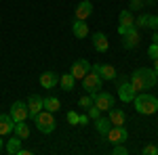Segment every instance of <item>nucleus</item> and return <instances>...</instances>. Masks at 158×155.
<instances>
[{
  "label": "nucleus",
  "instance_id": "obj_1",
  "mask_svg": "<svg viewBox=\"0 0 158 155\" xmlns=\"http://www.w3.org/2000/svg\"><path fill=\"white\" fill-rule=\"evenodd\" d=\"M156 82H158V76L154 69L141 67V69L131 73V84H133L135 90H150V88L156 86Z\"/></svg>",
  "mask_w": 158,
  "mask_h": 155
},
{
  "label": "nucleus",
  "instance_id": "obj_2",
  "mask_svg": "<svg viewBox=\"0 0 158 155\" xmlns=\"http://www.w3.org/2000/svg\"><path fill=\"white\" fill-rule=\"evenodd\" d=\"M135 109H137V113H141V115H152V113H156L158 111V99L156 96H152L150 92H141V95H135Z\"/></svg>",
  "mask_w": 158,
  "mask_h": 155
},
{
  "label": "nucleus",
  "instance_id": "obj_3",
  "mask_svg": "<svg viewBox=\"0 0 158 155\" xmlns=\"http://www.w3.org/2000/svg\"><path fill=\"white\" fill-rule=\"evenodd\" d=\"M34 124H36V128L42 132V134H51V132L55 130V126H57V122H55V118H53V113L47 111V109L34 115Z\"/></svg>",
  "mask_w": 158,
  "mask_h": 155
},
{
  "label": "nucleus",
  "instance_id": "obj_4",
  "mask_svg": "<svg viewBox=\"0 0 158 155\" xmlns=\"http://www.w3.org/2000/svg\"><path fill=\"white\" fill-rule=\"evenodd\" d=\"M101 76L95 72H89L82 78V86H85V90H89V95H95V92H99L101 90Z\"/></svg>",
  "mask_w": 158,
  "mask_h": 155
},
{
  "label": "nucleus",
  "instance_id": "obj_5",
  "mask_svg": "<svg viewBox=\"0 0 158 155\" xmlns=\"http://www.w3.org/2000/svg\"><path fill=\"white\" fill-rule=\"evenodd\" d=\"M114 103H116V99L110 92H95L93 95V105L99 107L101 111H110V109L114 107Z\"/></svg>",
  "mask_w": 158,
  "mask_h": 155
},
{
  "label": "nucleus",
  "instance_id": "obj_6",
  "mask_svg": "<svg viewBox=\"0 0 158 155\" xmlns=\"http://www.w3.org/2000/svg\"><path fill=\"white\" fill-rule=\"evenodd\" d=\"M13 118V122H25V119L30 118V111H27V103L23 101H15L11 105V113H9Z\"/></svg>",
  "mask_w": 158,
  "mask_h": 155
},
{
  "label": "nucleus",
  "instance_id": "obj_7",
  "mask_svg": "<svg viewBox=\"0 0 158 155\" xmlns=\"http://www.w3.org/2000/svg\"><path fill=\"white\" fill-rule=\"evenodd\" d=\"M137 95V90L133 88V84L127 82L124 78H120V86H118V99H120L122 103H131Z\"/></svg>",
  "mask_w": 158,
  "mask_h": 155
},
{
  "label": "nucleus",
  "instance_id": "obj_8",
  "mask_svg": "<svg viewBox=\"0 0 158 155\" xmlns=\"http://www.w3.org/2000/svg\"><path fill=\"white\" fill-rule=\"evenodd\" d=\"M106 136H108V141L112 145H122L124 141H127L129 132H127V128H124V126H112Z\"/></svg>",
  "mask_w": 158,
  "mask_h": 155
},
{
  "label": "nucleus",
  "instance_id": "obj_9",
  "mask_svg": "<svg viewBox=\"0 0 158 155\" xmlns=\"http://www.w3.org/2000/svg\"><path fill=\"white\" fill-rule=\"evenodd\" d=\"M91 72V63L86 59H78V61H74L72 63V69H70V73H72L76 80H82L86 73Z\"/></svg>",
  "mask_w": 158,
  "mask_h": 155
},
{
  "label": "nucleus",
  "instance_id": "obj_10",
  "mask_svg": "<svg viewBox=\"0 0 158 155\" xmlns=\"http://www.w3.org/2000/svg\"><path fill=\"white\" fill-rule=\"evenodd\" d=\"M91 72L101 76V80H116V69L112 65H103V63H95L91 65Z\"/></svg>",
  "mask_w": 158,
  "mask_h": 155
},
{
  "label": "nucleus",
  "instance_id": "obj_11",
  "mask_svg": "<svg viewBox=\"0 0 158 155\" xmlns=\"http://www.w3.org/2000/svg\"><path fill=\"white\" fill-rule=\"evenodd\" d=\"M59 84V76L55 72H44L40 73V86L42 88H47V90H51V88H55Z\"/></svg>",
  "mask_w": 158,
  "mask_h": 155
},
{
  "label": "nucleus",
  "instance_id": "obj_12",
  "mask_svg": "<svg viewBox=\"0 0 158 155\" xmlns=\"http://www.w3.org/2000/svg\"><path fill=\"white\" fill-rule=\"evenodd\" d=\"M42 96H38V95H30L27 96V111H30V115L34 118L36 113H40L42 111Z\"/></svg>",
  "mask_w": 158,
  "mask_h": 155
},
{
  "label": "nucleus",
  "instance_id": "obj_13",
  "mask_svg": "<svg viewBox=\"0 0 158 155\" xmlns=\"http://www.w3.org/2000/svg\"><path fill=\"white\" fill-rule=\"evenodd\" d=\"M91 13H93V4H91L89 0H82V2L76 6V19H80V21H86V19L91 17Z\"/></svg>",
  "mask_w": 158,
  "mask_h": 155
},
{
  "label": "nucleus",
  "instance_id": "obj_14",
  "mask_svg": "<svg viewBox=\"0 0 158 155\" xmlns=\"http://www.w3.org/2000/svg\"><path fill=\"white\" fill-rule=\"evenodd\" d=\"M15 130V122H13L11 115L6 113H0V136H6Z\"/></svg>",
  "mask_w": 158,
  "mask_h": 155
},
{
  "label": "nucleus",
  "instance_id": "obj_15",
  "mask_svg": "<svg viewBox=\"0 0 158 155\" xmlns=\"http://www.w3.org/2000/svg\"><path fill=\"white\" fill-rule=\"evenodd\" d=\"M93 48H95L97 52H106V50L110 48L108 36H106V34H101V32H97V34H93Z\"/></svg>",
  "mask_w": 158,
  "mask_h": 155
},
{
  "label": "nucleus",
  "instance_id": "obj_16",
  "mask_svg": "<svg viewBox=\"0 0 158 155\" xmlns=\"http://www.w3.org/2000/svg\"><path fill=\"white\" fill-rule=\"evenodd\" d=\"M124 40H122V46L127 48V50H131V48H135L137 46V44H139V32H137V29H131V32H129V34H124Z\"/></svg>",
  "mask_w": 158,
  "mask_h": 155
},
{
  "label": "nucleus",
  "instance_id": "obj_17",
  "mask_svg": "<svg viewBox=\"0 0 158 155\" xmlns=\"http://www.w3.org/2000/svg\"><path fill=\"white\" fill-rule=\"evenodd\" d=\"M110 122H112V126H124V122H127V113H124L122 109L112 107V109H110Z\"/></svg>",
  "mask_w": 158,
  "mask_h": 155
},
{
  "label": "nucleus",
  "instance_id": "obj_18",
  "mask_svg": "<svg viewBox=\"0 0 158 155\" xmlns=\"http://www.w3.org/2000/svg\"><path fill=\"white\" fill-rule=\"evenodd\" d=\"M72 32L76 38H80V40H85L86 36H89V25L85 23V21H80V19H76L72 25Z\"/></svg>",
  "mask_w": 158,
  "mask_h": 155
},
{
  "label": "nucleus",
  "instance_id": "obj_19",
  "mask_svg": "<svg viewBox=\"0 0 158 155\" xmlns=\"http://www.w3.org/2000/svg\"><path fill=\"white\" fill-rule=\"evenodd\" d=\"M42 107L47 111H51V113H55V111L61 109V101L57 96H47V99H42Z\"/></svg>",
  "mask_w": 158,
  "mask_h": 155
},
{
  "label": "nucleus",
  "instance_id": "obj_20",
  "mask_svg": "<svg viewBox=\"0 0 158 155\" xmlns=\"http://www.w3.org/2000/svg\"><path fill=\"white\" fill-rule=\"evenodd\" d=\"M21 149V138L15 134V136H11L9 141H6V147H4V151L9 155H17V151Z\"/></svg>",
  "mask_w": 158,
  "mask_h": 155
},
{
  "label": "nucleus",
  "instance_id": "obj_21",
  "mask_svg": "<svg viewBox=\"0 0 158 155\" xmlns=\"http://www.w3.org/2000/svg\"><path fill=\"white\" fill-rule=\"evenodd\" d=\"M95 128H97V132L101 134V136H106V134L110 132V128H112L110 118H101V115H99V118L95 119Z\"/></svg>",
  "mask_w": 158,
  "mask_h": 155
},
{
  "label": "nucleus",
  "instance_id": "obj_22",
  "mask_svg": "<svg viewBox=\"0 0 158 155\" xmlns=\"http://www.w3.org/2000/svg\"><path fill=\"white\" fill-rule=\"evenodd\" d=\"M13 132H15L21 141H25V138L30 136V126H27L25 122H15V130H13Z\"/></svg>",
  "mask_w": 158,
  "mask_h": 155
},
{
  "label": "nucleus",
  "instance_id": "obj_23",
  "mask_svg": "<svg viewBox=\"0 0 158 155\" xmlns=\"http://www.w3.org/2000/svg\"><path fill=\"white\" fill-rule=\"evenodd\" d=\"M74 84H76V78H74L72 73H63L59 78V86L63 88V90H72Z\"/></svg>",
  "mask_w": 158,
  "mask_h": 155
},
{
  "label": "nucleus",
  "instance_id": "obj_24",
  "mask_svg": "<svg viewBox=\"0 0 158 155\" xmlns=\"http://www.w3.org/2000/svg\"><path fill=\"white\" fill-rule=\"evenodd\" d=\"M120 25H135V19H133V13L129 11H122L120 13Z\"/></svg>",
  "mask_w": 158,
  "mask_h": 155
},
{
  "label": "nucleus",
  "instance_id": "obj_25",
  "mask_svg": "<svg viewBox=\"0 0 158 155\" xmlns=\"http://www.w3.org/2000/svg\"><path fill=\"white\" fill-rule=\"evenodd\" d=\"M78 105H80V107H85V109H89L91 105H93V95H89V96H80Z\"/></svg>",
  "mask_w": 158,
  "mask_h": 155
},
{
  "label": "nucleus",
  "instance_id": "obj_26",
  "mask_svg": "<svg viewBox=\"0 0 158 155\" xmlns=\"http://www.w3.org/2000/svg\"><path fill=\"white\" fill-rule=\"evenodd\" d=\"M131 9L129 11H141L143 6H146V0H131V4H129Z\"/></svg>",
  "mask_w": 158,
  "mask_h": 155
},
{
  "label": "nucleus",
  "instance_id": "obj_27",
  "mask_svg": "<svg viewBox=\"0 0 158 155\" xmlns=\"http://www.w3.org/2000/svg\"><path fill=\"white\" fill-rule=\"evenodd\" d=\"M86 115H89V119H97L99 115H101V109L95 107V105H91V107H89V113H86Z\"/></svg>",
  "mask_w": 158,
  "mask_h": 155
},
{
  "label": "nucleus",
  "instance_id": "obj_28",
  "mask_svg": "<svg viewBox=\"0 0 158 155\" xmlns=\"http://www.w3.org/2000/svg\"><path fill=\"white\" fill-rule=\"evenodd\" d=\"M148 55H150V59H156V57H158V44H156V42H152V44H150Z\"/></svg>",
  "mask_w": 158,
  "mask_h": 155
},
{
  "label": "nucleus",
  "instance_id": "obj_29",
  "mask_svg": "<svg viewBox=\"0 0 158 155\" xmlns=\"http://www.w3.org/2000/svg\"><path fill=\"white\" fill-rule=\"evenodd\" d=\"M148 27H152V29H156V32H158V15H150V19H148Z\"/></svg>",
  "mask_w": 158,
  "mask_h": 155
},
{
  "label": "nucleus",
  "instance_id": "obj_30",
  "mask_svg": "<svg viewBox=\"0 0 158 155\" xmlns=\"http://www.w3.org/2000/svg\"><path fill=\"white\" fill-rule=\"evenodd\" d=\"M114 155H127L129 153V149L127 147H122V145H114V151H112Z\"/></svg>",
  "mask_w": 158,
  "mask_h": 155
},
{
  "label": "nucleus",
  "instance_id": "obj_31",
  "mask_svg": "<svg viewBox=\"0 0 158 155\" xmlns=\"http://www.w3.org/2000/svg\"><path fill=\"white\" fill-rule=\"evenodd\" d=\"M148 19H150V15H141V17L135 21V25H137V27H148Z\"/></svg>",
  "mask_w": 158,
  "mask_h": 155
},
{
  "label": "nucleus",
  "instance_id": "obj_32",
  "mask_svg": "<svg viewBox=\"0 0 158 155\" xmlns=\"http://www.w3.org/2000/svg\"><path fill=\"white\" fill-rule=\"evenodd\" d=\"M68 122H70L72 126H76V124H78V113H76V111H70V113H68Z\"/></svg>",
  "mask_w": 158,
  "mask_h": 155
},
{
  "label": "nucleus",
  "instance_id": "obj_33",
  "mask_svg": "<svg viewBox=\"0 0 158 155\" xmlns=\"http://www.w3.org/2000/svg\"><path fill=\"white\" fill-rule=\"evenodd\" d=\"M143 153H146V155H156V153H158V147H154V145H148V147H143Z\"/></svg>",
  "mask_w": 158,
  "mask_h": 155
},
{
  "label": "nucleus",
  "instance_id": "obj_34",
  "mask_svg": "<svg viewBox=\"0 0 158 155\" xmlns=\"http://www.w3.org/2000/svg\"><path fill=\"white\" fill-rule=\"evenodd\" d=\"M133 27H135V25H118V34H120V36H124V34H129Z\"/></svg>",
  "mask_w": 158,
  "mask_h": 155
},
{
  "label": "nucleus",
  "instance_id": "obj_35",
  "mask_svg": "<svg viewBox=\"0 0 158 155\" xmlns=\"http://www.w3.org/2000/svg\"><path fill=\"white\" fill-rule=\"evenodd\" d=\"M78 124H89V115H78Z\"/></svg>",
  "mask_w": 158,
  "mask_h": 155
},
{
  "label": "nucleus",
  "instance_id": "obj_36",
  "mask_svg": "<svg viewBox=\"0 0 158 155\" xmlns=\"http://www.w3.org/2000/svg\"><path fill=\"white\" fill-rule=\"evenodd\" d=\"M30 153H32L30 149H19V151H17V155H30Z\"/></svg>",
  "mask_w": 158,
  "mask_h": 155
},
{
  "label": "nucleus",
  "instance_id": "obj_37",
  "mask_svg": "<svg viewBox=\"0 0 158 155\" xmlns=\"http://www.w3.org/2000/svg\"><path fill=\"white\" fill-rule=\"evenodd\" d=\"M154 72H156V76H158V57L154 59Z\"/></svg>",
  "mask_w": 158,
  "mask_h": 155
},
{
  "label": "nucleus",
  "instance_id": "obj_38",
  "mask_svg": "<svg viewBox=\"0 0 158 155\" xmlns=\"http://www.w3.org/2000/svg\"><path fill=\"white\" fill-rule=\"evenodd\" d=\"M152 42H156V44H158V32H154V36H152Z\"/></svg>",
  "mask_w": 158,
  "mask_h": 155
},
{
  "label": "nucleus",
  "instance_id": "obj_39",
  "mask_svg": "<svg viewBox=\"0 0 158 155\" xmlns=\"http://www.w3.org/2000/svg\"><path fill=\"white\" fill-rule=\"evenodd\" d=\"M4 149V141H2V136H0V151Z\"/></svg>",
  "mask_w": 158,
  "mask_h": 155
}]
</instances>
